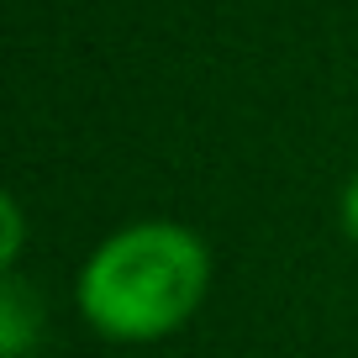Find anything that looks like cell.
<instances>
[{
  "label": "cell",
  "instance_id": "obj_2",
  "mask_svg": "<svg viewBox=\"0 0 358 358\" xmlns=\"http://www.w3.org/2000/svg\"><path fill=\"white\" fill-rule=\"evenodd\" d=\"M48 343V301L22 268L0 274V358H37Z\"/></svg>",
  "mask_w": 358,
  "mask_h": 358
},
{
  "label": "cell",
  "instance_id": "obj_4",
  "mask_svg": "<svg viewBox=\"0 0 358 358\" xmlns=\"http://www.w3.org/2000/svg\"><path fill=\"white\" fill-rule=\"evenodd\" d=\"M337 227H343V237L358 248V169L343 179V190H337Z\"/></svg>",
  "mask_w": 358,
  "mask_h": 358
},
{
  "label": "cell",
  "instance_id": "obj_1",
  "mask_svg": "<svg viewBox=\"0 0 358 358\" xmlns=\"http://www.w3.org/2000/svg\"><path fill=\"white\" fill-rule=\"evenodd\" d=\"M216 253L190 222L137 216L106 232L74 274V311L106 343L148 348L206 311Z\"/></svg>",
  "mask_w": 358,
  "mask_h": 358
},
{
  "label": "cell",
  "instance_id": "obj_3",
  "mask_svg": "<svg viewBox=\"0 0 358 358\" xmlns=\"http://www.w3.org/2000/svg\"><path fill=\"white\" fill-rule=\"evenodd\" d=\"M22 253H27V206L16 195H0V274L22 268Z\"/></svg>",
  "mask_w": 358,
  "mask_h": 358
}]
</instances>
